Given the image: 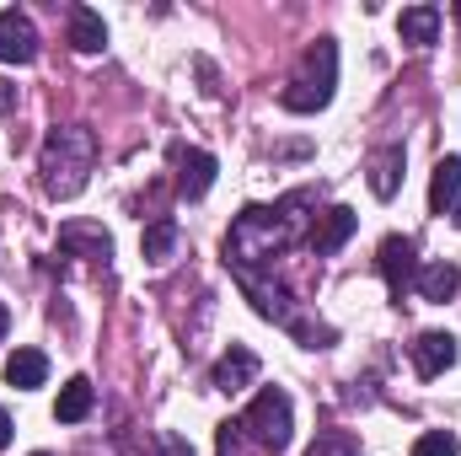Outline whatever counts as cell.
I'll list each match as a JSON object with an SVG mask.
<instances>
[{
    "instance_id": "1",
    "label": "cell",
    "mask_w": 461,
    "mask_h": 456,
    "mask_svg": "<svg viewBox=\"0 0 461 456\" xmlns=\"http://www.w3.org/2000/svg\"><path fill=\"white\" fill-rule=\"evenodd\" d=\"M312 205H317V188H295L279 205H247L226 231V263L236 274H258L263 263L285 258V247L306 226V215L295 210H312Z\"/></svg>"
},
{
    "instance_id": "2",
    "label": "cell",
    "mask_w": 461,
    "mask_h": 456,
    "mask_svg": "<svg viewBox=\"0 0 461 456\" xmlns=\"http://www.w3.org/2000/svg\"><path fill=\"white\" fill-rule=\"evenodd\" d=\"M92 167H97V134L92 129H81V123L49 129V140L38 150V183L49 199H76L86 188Z\"/></svg>"
},
{
    "instance_id": "3",
    "label": "cell",
    "mask_w": 461,
    "mask_h": 456,
    "mask_svg": "<svg viewBox=\"0 0 461 456\" xmlns=\"http://www.w3.org/2000/svg\"><path fill=\"white\" fill-rule=\"evenodd\" d=\"M333 87H339V49H333V38H317L301 54V70L290 76V87L279 92V103L290 114H322L333 103Z\"/></svg>"
},
{
    "instance_id": "4",
    "label": "cell",
    "mask_w": 461,
    "mask_h": 456,
    "mask_svg": "<svg viewBox=\"0 0 461 456\" xmlns=\"http://www.w3.org/2000/svg\"><path fill=\"white\" fill-rule=\"evenodd\" d=\"M241 430L252 435V446L258 451H285L290 446V435H295V408H290V392L285 387H263L258 397H252V408L241 414Z\"/></svg>"
},
{
    "instance_id": "5",
    "label": "cell",
    "mask_w": 461,
    "mask_h": 456,
    "mask_svg": "<svg viewBox=\"0 0 461 456\" xmlns=\"http://www.w3.org/2000/svg\"><path fill=\"white\" fill-rule=\"evenodd\" d=\"M375 269H381L386 290L402 301V296L413 290V279H419V252H413V242H408V236H386V242L375 247Z\"/></svg>"
},
{
    "instance_id": "6",
    "label": "cell",
    "mask_w": 461,
    "mask_h": 456,
    "mask_svg": "<svg viewBox=\"0 0 461 456\" xmlns=\"http://www.w3.org/2000/svg\"><path fill=\"white\" fill-rule=\"evenodd\" d=\"M38 59V27L27 11H0V65H32Z\"/></svg>"
},
{
    "instance_id": "7",
    "label": "cell",
    "mask_w": 461,
    "mask_h": 456,
    "mask_svg": "<svg viewBox=\"0 0 461 456\" xmlns=\"http://www.w3.org/2000/svg\"><path fill=\"white\" fill-rule=\"evenodd\" d=\"M354 226H359V215H354L348 205H328V210L312 221L306 242H312V252H317V258H333V252L344 247L348 236H354Z\"/></svg>"
},
{
    "instance_id": "8",
    "label": "cell",
    "mask_w": 461,
    "mask_h": 456,
    "mask_svg": "<svg viewBox=\"0 0 461 456\" xmlns=\"http://www.w3.org/2000/svg\"><path fill=\"white\" fill-rule=\"evenodd\" d=\"M172 167H177V194H183V199H204V194H210V183H215V156H210V150L177 145V150H172Z\"/></svg>"
},
{
    "instance_id": "9",
    "label": "cell",
    "mask_w": 461,
    "mask_h": 456,
    "mask_svg": "<svg viewBox=\"0 0 461 456\" xmlns=\"http://www.w3.org/2000/svg\"><path fill=\"white\" fill-rule=\"evenodd\" d=\"M59 252L86 258V263H108L113 258V236L103 226H92V221H65L59 226Z\"/></svg>"
},
{
    "instance_id": "10",
    "label": "cell",
    "mask_w": 461,
    "mask_h": 456,
    "mask_svg": "<svg viewBox=\"0 0 461 456\" xmlns=\"http://www.w3.org/2000/svg\"><path fill=\"white\" fill-rule=\"evenodd\" d=\"M258 370H263V365H258V354H252V349H241V343H230L226 354L215 360V370H210V387H215V392H241V387H252V381H258Z\"/></svg>"
},
{
    "instance_id": "11",
    "label": "cell",
    "mask_w": 461,
    "mask_h": 456,
    "mask_svg": "<svg viewBox=\"0 0 461 456\" xmlns=\"http://www.w3.org/2000/svg\"><path fill=\"white\" fill-rule=\"evenodd\" d=\"M451 365H456V339H451V333H419V339H413V370H419L424 381L446 376Z\"/></svg>"
},
{
    "instance_id": "12",
    "label": "cell",
    "mask_w": 461,
    "mask_h": 456,
    "mask_svg": "<svg viewBox=\"0 0 461 456\" xmlns=\"http://www.w3.org/2000/svg\"><path fill=\"white\" fill-rule=\"evenodd\" d=\"M65 38H70L76 54H103V49H108V27H103V16H97L92 5H70V27H65Z\"/></svg>"
},
{
    "instance_id": "13",
    "label": "cell",
    "mask_w": 461,
    "mask_h": 456,
    "mask_svg": "<svg viewBox=\"0 0 461 456\" xmlns=\"http://www.w3.org/2000/svg\"><path fill=\"white\" fill-rule=\"evenodd\" d=\"M456 205H461V156H440V167L429 178V210L451 215Z\"/></svg>"
},
{
    "instance_id": "14",
    "label": "cell",
    "mask_w": 461,
    "mask_h": 456,
    "mask_svg": "<svg viewBox=\"0 0 461 456\" xmlns=\"http://www.w3.org/2000/svg\"><path fill=\"white\" fill-rule=\"evenodd\" d=\"M402 145H381L375 156H370V194L375 199H392L397 188H402Z\"/></svg>"
},
{
    "instance_id": "15",
    "label": "cell",
    "mask_w": 461,
    "mask_h": 456,
    "mask_svg": "<svg viewBox=\"0 0 461 456\" xmlns=\"http://www.w3.org/2000/svg\"><path fill=\"white\" fill-rule=\"evenodd\" d=\"M413 285H419V296H424V301H440V306H446V301H456V296H461V269L440 258V263L419 269V279H413Z\"/></svg>"
},
{
    "instance_id": "16",
    "label": "cell",
    "mask_w": 461,
    "mask_h": 456,
    "mask_svg": "<svg viewBox=\"0 0 461 456\" xmlns=\"http://www.w3.org/2000/svg\"><path fill=\"white\" fill-rule=\"evenodd\" d=\"M397 32H402V43L429 49V43L440 38V5H408V11L397 16Z\"/></svg>"
},
{
    "instance_id": "17",
    "label": "cell",
    "mask_w": 461,
    "mask_h": 456,
    "mask_svg": "<svg viewBox=\"0 0 461 456\" xmlns=\"http://www.w3.org/2000/svg\"><path fill=\"white\" fill-rule=\"evenodd\" d=\"M5 381L22 387V392L43 387V381H49V354H43V349H16V354L5 360Z\"/></svg>"
},
{
    "instance_id": "18",
    "label": "cell",
    "mask_w": 461,
    "mask_h": 456,
    "mask_svg": "<svg viewBox=\"0 0 461 456\" xmlns=\"http://www.w3.org/2000/svg\"><path fill=\"white\" fill-rule=\"evenodd\" d=\"M92 403H97V392H92V381H86V376H76V381H65V387H59V403H54V419H59V424H81V419L92 414Z\"/></svg>"
},
{
    "instance_id": "19",
    "label": "cell",
    "mask_w": 461,
    "mask_h": 456,
    "mask_svg": "<svg viewBox=\"0 0 461 456\" xmlns=\"http://www.w3.org/2000/svg\"><path fill=\"white\" fill-rule=\"evenodd\" d=\"M177 242H183V231L172 215H161V221H150L145 236H140V252H145V263H167L172 252H177Z\"/></svg>"
},
{
    "instance_id": "20",
    "label": "cell",
    "mask_w": 461,
    "mask_h": 456,
    "mask_svg": "<svg viewBox=\"0 0 461 456\" xmlns=\"http://www.w3.org/2000/svg\"><path fill=\"white\" fill-rule=\"evenodd\" d=\"M306 456H359V441H354L348 430H322Z\"/></svg>"
},
{
    "instance_id": "21",
    "label": "cell",
    "mask_w": 461,
    "mask_h": 456,
    "mask_svg": "<svg viewBox=\"0 0 461 456\" xmlns=\"http://www.w3.org/2000/svg\"><path fill=\"white\" fill-rule=\"evenodd\" d=\"M413 456H461V441L451 430H429V435L413 441Z\"/></svg>"
},
{
    "instance_id": "22",
    "label": "cell",
    "mask_w": 461,
    "mask_h": 456,
    "mask_svg": "<svg viewBox=\"0 0 461 456\" xmlns=\"http://www.w3.org/2000/svg\"><path fill=\"white\" fill-rule=\"evenodd\" d=\"M150 456H194V446H188L183 435H172V430H161V435L150 441Z\"/></svg>"
},
{
    "instance_id": "23",
    "label": "cell",
    "mask_w": 461,
    "mask_h": 456,
    "mask_svg": "<svg viewBox=\"0 0 461 456\" xmlns=\"http://www.w3.org/2000/svg\"><path fill=\"white\" fill-rule=\"evenodd\" d=\"M236 435H241V424H221V456H236Z\"/></svg>"
},
{
    "instance_id": "24",
    "label": "cell",
    "mask_w": 461,
    "mask_h": 456,
    "mask_svg": "<svg viewBox=\"0 0 461 456\" xmlns=\"http://www.w3.org/2000/svg\"><path fill=\"white\" fill-rule=\"evenodd\" d=\"M11 108H16V87L0 76V114H11Z\"/></svg>"
},
{
    "instance_id": "25",
    "label": "cell",
    "mask_w": 461,
    "mask_h": 456,
    "mask_svg": "<svg viewBox=\"0 0 461 456\" xmlns=\"http://www.w3.org/2000/svg\"><path fill=\"white\" fill-rule=\"evenodd\" d=\"M5 446H11V414L0 408V451H5Z\"/></svg>"
},
{
    "instance_id": "26",
    "label": "cell",
    "mask_w": 461,
    "mask_h": 456,
    "mask_svg": "<svg viewBox=\"0 0 461 456\" xmlns=\"http://www.w3.org/2000/svg\"><path fill=\"white\" fill-rule=\"evenodd\" d=\"M5 328H11V312H5V306H0V339H5Z\"/></svg>"
},
{
    "instance_id": "27",
    "label": "cell",
    "mask_w": 461,
    "mask_h": 456,
    "mask_svg": "<svg viewBox=\"0 0 461 456\" xmlns=\"http://www.w3.org/2000/svg\"><path fill=\"white\" fill-rule=\"evenodd\" d=\"M451 215H456V226H461V205H456V210H451Z\"/></svg>"
},
{
    "instance_id": "28",
    "label": "cell",
    "mask_w": 461,
    "mask_h": 456,
    "mask_svg": "<svg viewBox=\"0 0 461 456\" xmlns=\"http://www.w3.org/2000/svg\"><path fill=\"white\" fill-rule=\"evenodd\" d=\"M32 456H49V451H32Z\"/></svg>"
}]
</instances>
